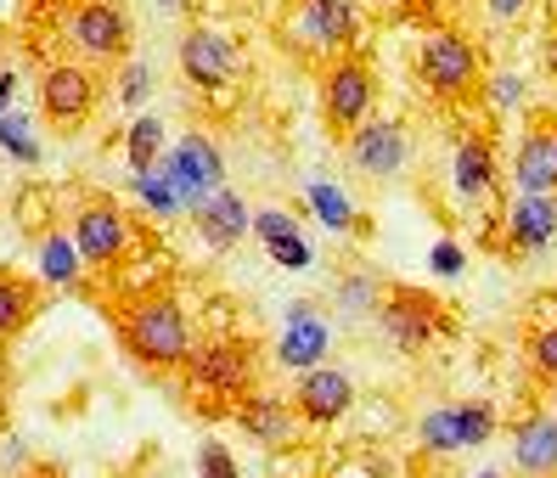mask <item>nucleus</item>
Returning a JSON list of instances; mask_svg holds the SVG:
<instances>
[{
	"mask_svg": "<svg viewBox=\"0 0 557 478\" xmlns=\"http://www.w3.org/2000/svg\"><path fill=\"white\" fill-rule=\"evenodd\" d=\"M119 343L147 372H181L191 361V315L175 293H141L119 315Z\"/></svg>",
	"mask_w": 557,
	"mask_h": 478,
	"instance_id": "obj_1",
	"label": "nucleus"
},
{
	"mask_svg": "<svg viewBox=\"0 0 557 478\" xmlns=\"http://www.w3.org/2000/svg\"><path fill=\"white\" fill-rule=\"evenodd\" d=\"M417 85L434 96V102H473L484 90V51L462 28H429L411 56Z\"/></svg>",
	"mask_w": 557,
	"mask_h": 478,
	"instance_id": "obj_2",
	"label": "nucleus"
},
{
	"mask_svg": "<svg viewBox=\"0 0 557 478\" xmlns=\"http://www.w3.org/2000/svg\"><path fill=\"white\" fill-rule=\"evenodd\" d=\"M181 372L191 382V394L237 405L243 394H253V382H259V343L237 338V332H220L209 343H191V361Z\"/></svg>",
	"mask_w": 557,
	"mask_h": 478,
	"instance_id": "obj_3",
	"label": "nucleus"
},
{
	"mask_svg": "<svg viewBox=\"0 0 557 478\" xmlns=\"http://www.w3.org/2000/svg\"><path fill=\"white\" fill-rule=\"evenodd\" d=\"M377 332L395 343L400 355H422V349H434L440 332H456V322L434 293H422L411 281H388L383 310H377Z\"/></svg>",
	"mask_w": 557,
	"mask_h": 478,
	"instance_id": "obj_4",
	"label": "nucleus"
},
{
	"mask_svg": "<svg viewBox=\"0 0 557 478\" xmlns=\"http://www.w3.org/2000/svg\"><path fill=\"white\" fill-rule=\"evenodd\" d=\"M62 35L85 62H129L136 46V23H129L124 0H74L62 12Z\"/></svg>",
	"mask_w": 557,
	"mask_h": 478,
	"instance_id": "obj_5",
	"label": "nucleus"
},
{
	"mask_svg": "<svg viewBox=\"0 0 557 478\" xmlns=\"http://www.w3.org/2000/svg\"><path fill=\"white\" fill-rule=\"evenodd\" d=\"M372 102H377V74H372L367 56L344 51V56L326 62V74H321V118H326V130H333L338 141L355 130V124L372 118Z\"/></svg>",
	"mask_w": 557,
	"mask_h": 478,
	"instance_id": "obj_6",
	"label": "nucleus"
},
{
	"mask_svg": "<svg viewBox=\"0 0 557 478\" xmlns=\"http://www.w3.org/2000/svg\"><path fill=\"white\" fill-rule=\"evenodd\" d=\"M496 439V405L484 400H456V405H434L417 423V451L422 456H462V451H484Z\"/></svg>",
	"mask_w": 557,
	"mask_h": 478,
	"instance_id": "obj_7",
	"label": "nucleus"
},
{
	"mask_svg": "<svg viewBox=\"0 0 557 478\" xmlns=\"http://www.w3.org/2000/svg\"><path fill=\"white\" fill-rule=\"evenodd\" d=\"M85 271H119L129 260V242H136V219H129L113 198H85L74 209V231Z\"/></svg>",
	"mask_w": 557,
	"mask_h": 478,
	"instance_id": "obj_8",
	"label": "nucleus"
},
{
	"mask_svg": "<svg viewBox=\"0 0 557 478\" xmlns=\"http://www.w3.org/2000/svg\"><path fill=\"white\" fill-rule=\"evenodd\" d=\"M163 175H170L181 209L191 214V209H203L214 191L225 186V158H220V147H214L209 136L191 130V136H181V141L170 147V158H163Z\"/></svg>",
	"mask_w": 557,
	"mask_h": 478,
	"instance_id": "obj_9",
	"label": "nucleus"
},
{
	"mask_svg": "<svg viewBox=\"0 0 557 478\" xmlns=\"http://www.w3.org/2000/svg\"><path fill=\"white\" fill-rule=\"evenodd\" d=\"M175 62H181L186 85H198V90H225V85H237V74H243L237 40L220 35V28H209V23L186 28L181 46H175Z\"/></svg>",
	"mask_w": 557,
	"mask_h": 478,
	"instance_id": "obj_10",
	"label": "nucleus"
},
{
	"mask_svg": "<svg viewBox=\"0 0 557 478\" xmlns=\"http://www.w3.org/2000/svg\"><path fill=\"white\" fill-rule=\"evenodd\" d=\"M96 96H102V85H96V74L85 68V62H46L40 118L51 124V130H79V124L96 113Z\"/></svg>",
	"mask_w": 557,
	"mask_h": 478,
	"instance_id": "obj_11",
	"label": "nucleus"
},
{
	"mask_svg": "<svg viewBox=\"0 0 557 478\" xmlns=\"http://www.w3.org/2000/svg\"><path fill=\"white\" fill-rule=\"evenodd\" d=\"M344 158H349V169L367 175V180H395L411 164V136H406L400 118H367L344 136Z\"/></svg>",
	"mask_w": 557,
	"mask_h": 478,
	"instance_id": "obj_12",
	"label": "nucleus"
},
{
	"mask_svg": "<svg viewBox=\"0 0 557 478\" xmlns=\"http://www.w3.org/2000/svg\"><path fill=\"white\" fill-rule=\"evenodd\" d=\"M299 46L315 51V56H344L355 51V35H360V7L355 0H299Z\"/></svg>",
	"mask_w": 557,
	"mask_h": 478,
	"instance_id": "obj_13",
	"label": "nucleus"
},
{
	"mask_svg": "<svg viewBox=\"0 0 557 478\" xmlns=\"http://www.w3.org/2000/svg\"><path fill=\"white\" fill-rule=\"evenodd\" d=\"M512 186L518 191H557V113L552 108H530V118H523Z\"/></svg>",
	"mask_w": 557,
	"mask_h": 478,
	"instance_id": "obj_14",
	"label": "nucleus"
},
{
	"mask_svg": "<svg viewBox=\"0 0 557 478\" xmlns=\"http://www.w3.org/2000/svg\"><path fill=\"white\" fill-rule=\"evenodd\" d=\"M293 411H299L305 428H333L355 411V382L338 366H310L299 372V389H293Z\"/></svg>",
	"mask_w": 557,
	"mask_h": 478,
	"instance_id": "obj_15",
	"label": "nucleus"
},
{
	"mask_svg": "<svg viewBox=\"0 0 557 478\" xmlns=\"http://www.w3.org/2000/svg\"><path fill=\"white\" fill-rule=\"evenodd\" d=\"M557 242V191H518L502 214V248L507 253H541Z\"/></svg>",
	"mask_w": 557,
	"mask_h": 478,
	"instance_id": "obj_16",
	"label": "nucleus"
},
{
	"mask_svg": "<svg viewBox=\"0 0 557 478\" xmlns=\"http://www.w3.org/2000/svg\"><path fill=\"white\" fill-rule=\"evenodd\" d=\"M326 355H333V327L315 315V304H287V327L276 338V366L310 372V366H326Z\"/></svg>",
	"mask_w": 557,
	"mask_h": 478,
	"instance_id": "obj_17",
	"label": "nucleus"
},
{
	"mask_svg": "<svg viewBox=\"0 0 557 478\" xmlns=\"http://www.w3.org/2000/svg\"><path fill=\"white\" fill-rule=\"evenodd\" d=\"M232 423L243 439L253 444H265V451H282V444H293V433H299V411H293V400L282 394H243L237 411H232Z\"/></svg>",
	"mask_w": 557,
	"mask_h": 478,
	"instance_id": "obj_18",
	"label": "nucleus"
},
{
	"mask_svg": "<svg viewBox=\"0 0 557 478\" xmlns=\"http://www.w3.org/2000/svg\"><path fill=\"white\" fill-rule=\"evenodd\" d=\"M496 147H490V136L468 130L462 141L450 147V191H456V203H479L496 191Z\"/></svg>",
	"mask_w": 557,
	"mask_h": 478,
	"instance_id": "obj_19",
	"label": "nucleus"
},
{
	"mask_svg": "<svg viewBox=\"0 0 557 478\" xmlns=\"http://www.w3.org/2000/svg\"><path fill=\"white\" fill-rule=\"evenodd\" d=\"M191 226H198V242H203V248L225 253V248H237V242L253 231V209L237 198L232 186H220L203 209H191Z\"/></svg>",
	"mask_w": 557,
	"mask_h": 478,
	"instance_id": "obj_20",
	"label": "nucleus"
},
{
	"mask_svg": "<svg viewBox=\"0 0 557 478\" xmlns=\"http://www.w3.org/2000/svg\"><path fill=\"white\" fill-rule=\"evenodd\" d=\"M512 473L518 478H557V411H530L512 428Z\"/></svg>",
	"mask_w": 557,
	"mask_h": 478,
	"instance_id": "obj_21",
	"label": "nucleus"
},
{
	"mask_svg": "<svg viewBox=\"0 0 557 478\" xmlns=\"http://www.w3.org/2000/svg\"><path fill=\"white\" fill-rule=\"evenodd\" d=\"M383 293H388V281H383L377 271H344V276L333 281V310L349 315V322H377Z\"/></svg>",
	"mask_w": 557,
	"mask_h": 478,
	"instance_id": "obj_22",
	"label": "nucleus"
},
{
	"mask_svg": "<svg viewBox=\"0 0 557 478\" xmlns=\"http://www.w3.org/2000/svg\"><path fill=\"white\" fill-rule=\"evenodd\" d=\"M35 315H40V287L17 271H0V343H12Z\"/></svg>",
	"mask_w": 557,
	"mask_h": 478,
	"instance_id": "obj_23",
	"label": "nucleus"
},
{
	"mask_svg": "<svg viewBox=\"0 0 557 478\" xmlns=\"http://www.w3.org/2000/svg\"><path fill=\"white\" fill-rule=\"evenodd\" d=\"M35 265H40V276H46L51 287H69V293L85 281L79 242H74V237H62V231H46V237L35 242Z\"/></svg>",
	"mask_w": 557,
	"mask_h": 478,
	"instance_id": "obj_24",
	"label": "nucleus"
},
{
	"mask_svg": "<svg viewBox=\"0 0 557 478\" xmlns=\"http://www.w3.org/2000/svg\"><path fill=\"white\" fill-rule=\"evenodd\" d=\"M129 169H136V175H152V164H158V152H163V124L147 113V118H136V124H129Z\"/></svg>",
	"mask_w": 557,
	"mask_h": 478,
	"instance_id": "obj_25",
	"label": "nucleus"
},
{
	"mask_svg": "<svg viewBox=\"0 0 557 478\" xmlns=\"http://www.w3.org/2000/svg\"><path fill=\"white\" fill-rule=\"evenodd\" d=\"M310 203H315V214L326 219V226H333V231H360V214L344 203V191H333V186H310Z\"/></svg>",
	"mask_w": 557,
	"mask_h": 478,
	"instance_id": "obj_26",
	"label": "nucleus"
},
{
	"mask_svg": "<svg viewBox=\"0 0 557 478\" xmlns=\"http://www.w3.org/2000/svg\"><path fill=\"white\" fill-rule=\"evenodd\" d=\"M530 372L541 389H557V327L530 332Z\"/></svg>",
	"mask_w": 557,
	"mask_h": 478,
	"instance_id": "obj_27",
	"label": "nucleus"
},
{
	"mask_svg": "<svg viewBox=\"0 0 557 478\" xmlns=\"http://www.w3.org/2000/svg\"><path fill=\"white\" fill-rule=\"evenodd\" d=\"M0 147H7L17 164H40V141L28 136V118L17 113V118H0Z\"/></svg>",
	"mask_w": 557,
	"mask_h": 478,
	"instance_id": "obj_28",
	"label": "nucleus"
},
{
	"mask_svg": "<svg viewBox=\"0 0 557 478\" xmlns=\"http://www.w3.org/2000/svg\"><path fill=\"white\" fill-rule=\"evenodd\" d=\"M147 90H152V68H147V62H119V102L141 108Z\"/></svg>",
	"mask_w": 557,
	"mask_h": 478,
	"instance_id": "obj_29",
	"label": "nucleus"
},
{
	"mask_svg": "<svg viewBox=\"0 0 557 478\" xmlns=\"http://www.w3.org/2000/svg\"><path fill=\"white\" fill-rule=\"evenodd\" d=\"M198 478H243V473H237L232 451H225L220 439H203L198 444Z\"/></svg>",
	"mask_w": 557,
	"mask_h": 478,
	"instance_id": "obj_30",
	"label": "nucleus"
},
{
	"mask_svg": "<svg viewBox=\"0 0 557 478\" xmlns=\"http://www.w3.org/2000/svg\"><path fill=\"white\" fill-rule=\"evenodd\" d=\"M136 191L147 198V209H152V214H175V209H181L170 175H136Z\"/></svg>",
	"mask_w": 557,
	"mask_h": 478,
	"instance_id": "obj_31",
	"label": "nucleus"
},
{
	"mask_svg": "<svg viewBox=\"0 0 557 478\" xmlns=\"http://www.w3.org/2000/svg\"><path fill=\"white\" fill-rule=\"evenodd\" d=\"M484 90H490V108H518L523 102V79L518 74H484Z\"/></svg>",
	"mask_w": 557,
	"mask_h": 478,
	"instance_id": "obj_32",
	"label": "nucleus"
},
{
	"mask_svg": "<svg viewBox=\"0 0 557 478\" xmlns=\"http://www.w3.org/2000/svg\"><path fill=\"white\" fill-rule=\"evenodd\" d=\"M253 231L265 237V242H282V237H299V226H293V214H282V209H265V214H253Z\"/></svg>",
	"mask_w": 557,
	"mask_h": 478,
	"instance_id": "obj_33",
	"label": "nucleus"
},
{
	"mask_svg": "<svg viewBox=\"0 0 557 478\" xmlns=\"http://www.w3.org/2000/svg\"><path fill=\"white\" fill-rule=\"evenodd\" d=\"M535 0H484V12L496 17V23H518V17H530Z\"/></svg>",
	"mask_w": 557,
	"mask_h": 478,
	"instance_id": "obj_34",
	"label": "nucleus"
},
{
	"mask_svg": "<svg viewBox=\"0 0 557 478\" xmlns=\"http://www.w3.org/2000/svg\"><path fill=\"white\" fill-rule=\"evenodd\" d=\"M434 271H440V276H456V271H462V248L440 242V248H434Z\"/></svg>",
	"mask_w": 557,
	"mask_h": 478,
	"instance_id": "obj_35",
	"label": "nucleus"
},
{
	"mask_svg": "<svg viewBox=\"0 0 557 478\" xmlns=\"http://www.w3.org/2000/svg\"><path fill=\"white\" fill-rule=\"evenodd\" d=\"M541 68H546V79L557 85V23L546 28V46H541Z\"/></svg>",
	"mask_w": 557,
	"mask_h": 478,
	"instance_id": "obj_36",
	"label": "nucleus"
},
{
	"mask_svg": "<svg viewBox=\"0 0 557 478\" xmlns=\"http://www.w3.org/2000/svg\"><path fill=\"white\" fill-rule=\"evenodd\" d=\"M158 12H175V17H186V12H198V0H158Z\"/></svg>",
	"mask_w": 557,
	"mask_h": 478,
	"instance_id": "obj_37",
	"label": "nucleus"
},
{
	"mask_svg": "<svg viewBox=\"0 0 557 478\" xmlns=\"http://www.w3.org/2000/svg\"><path fill=\"white\" fill-rule=\"evenodd\" d=\"M35 478H62V473H57V467H40V473H35Z\"/></svg>",
	"mask_w": 557,
	"mask_h": 478,
	"instance_id": "obj_38",
	"label": "nucleus"
},
{
	"mask_svg": "<svg viewBox=\"0 0 557 478\" xmlns=\"http://www.w3.org/2000/svg\"><path fill=\"white\" fill-rule=\"evenodd\" d=\"M484 478H502V473H484Z\"/></svg>",
	"mask_w": 557,
	"mask_h": 478,
	"instance_id": "obj_39",
	"label": "nucleus"
},
{
	"mask_svg": "<svg viewBox=\"0 0 557 478\" xmlns=\"http://www.w3.org/2000/svg\"><path fill=\"white\" fill-rule=\"evenodd\" d=\"M388 7H400V0H388Z\"/></svg>",
	"mask_w": 557,
	"mask_h": 478,
	"instance_id": "obj_40",
	"label": "nucleus"
}]
</instances>
